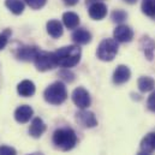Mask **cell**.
<instances>
[{
	"mask_svg": "<svg viewBox=\"0 0 155 155\" xmlns=\"http://www.w3.org/2000/svg\"><path fill=\"white\" fill-rule=\"evenodd\" d=\"M52 141L57 149L61 152H69L76 147L77 136L71 127H61V129H57L53 132Z\"/></svg>",
	"mask_w": 155,
	"mask_h": 155,
	"instance_id": "obj_1",
	"label": "cell"
},
{
	"mask_svg": "<svg viewBox=\"0 0 155 155\" xmlns=\"http://www.w3.org/2000/svg\"><path fill=\"white\" fill-rule=\"evenodd\" d=\"M58 66H61L64 69H70L76 66L82 55V51L78 46H65L59 48L58 51L54 52Z\"/></svg>",
	"mask_w": 155,
	"mask_h": 155,
	"instance_id": "obj_2",
	"label": "cell"
},
{
	"mask_svg": "<svg viewBox=\"0 0 155 155\" xmlns=\"http://www.w3.org/2000/svg\"><path fill=\"white\" fill-rule=\"evenodd\" d=\"M43 97L46 102L51 105H61L68 99L66 87L63 82H54L49 87L46 88L43 93Z\"/></svg>",
	"mask_w": 155,
	"mask_h": 155,
	"instance_id": "obj_3",
	"label": "cell"
},
{
	"mask_svg": "<svg viewBox=\"0 0 155 155\" xmlns=\"http://www.w3.org/2000/svg\"><path fill=\"white\" fill-rule=\"evenodd\" d=\"M118 42L114 39H105L100 42L96 55L102 61H112L118 53Z\"/></svg>",
	"mask_w": 155,
	"mask_h": 155,
	"instance_id": "obj_4",
	"label": "cell"
},
{
	"mask_svg": "<svg viewBox=\"0 0 155 155\" xmlns=\"http://www.w3.org/2000/svg\"><path fill=\"white\" fill-rule=\"evenodd\" d=\"M34 64H35L36 69L41 72L53 70L54 68L58 66L54 52H47V51H41V49L39 51V53L34 60Z\"/></svg>",
	"mask_w": 155,
	"mask_h": 155,
	"instance_id": "obj_5",
	"label": "cell"
},
{
	"mask_svg": "<svg viewBox=\"0 0 155 155\" xmlns=\"http://www.w3.org/2000/svg\"><path fill=\"white\" fill-rule=\"evenodd\" d=\"M72 101L74 104L77 106L79 110H87L90 104H91V99L90 95L88 93V90H85L83 87H78L72 91Z\"/></svg>",
	"mask_w": 155,
	"mask_h": 155,
	"instance_id": "obj_6",
	"label": "cell"
},
{
	"mask_svg": "<svg viewBox=\"0 0 155 155\" xmlns=\"http://www.w3.org/2000/svg\"><path fill=\"white\" fill-rule=\"evenodd\" d=\"M39 51L36 46H19L15 51V55L21 61H34Z\"/></svg>",
	"mask_w": 155,
	"mask_h": 155,
	"instance_id": "obj_7",
	"label": "cell"
},
{
	"mask_svg": "<svg viewBox=\"0 0 155 155\" xmlns=\"http://www.w3.org/2000/svg\"><path fill=\"white\" fill-rule=\"evenodd\" d=\"M76 121L82 127H85V129H91L97 125V119L95 114L87 110H81L76 113Z\"/></svg>",
	"mask_w": 155,
	"mask_h": 155,
	"instance_id": "obj_8",
	"label": "cell"
},
{
	"mask_svg": "<svg viewBox=\"0 0 155 155\" xmlns=\"http://www.w3.org/2000/svg\"><path fill=\"white\" fill-rule=\"evenodd\" d=\"M113 36H114V40H116L117 42L125 43V42H130L131 40L134 39V31L127 25L120 24V25H118L114 29Z\"/></svg>",
	"mask_w": 155,
	"mask_h": 155,
	"instance_id": "obj_9",
	"label": "cell"
},
{
	"mask_svg": "<svg viewBox=\"0 0 155 155\" xmlns=\"http://www.w3.org/2000/svg\"><path fill=\"white\" fill-rule=\"evenodd\" d=\"M106 15H107V6L104 2L97 1V2L90 4V6H89L90 18H93L95 21H101L106 17Z\"/></svg>",
	"mask_w": 155,
	"mask_h": 155,
	"instance_id": "obj_10",
	"label": "cell"
},
{
	"mask_svg": "<svg viewBox=\"0 0 155 155\" xmlns=\"http://www.w3.org/2000/svg\"><path fill=\"white\" fill-rule=\"evenodd\" d=\"M140 48L141 51L144 53L146 58L148 60H153L155 53V41L153 39H150L149 36L144 35L142 36L140 40Z\"/></svg>",
	"mask_w": 155,
	"mask_h": 155,
	"instance_id": "obj_11",
	"label": "cell"
},
{
	"mask_svg": "<svg viewBox=\"0 0 155 155\" xmlns=\"http://www.w3.org/2000/svg\"><path fill=\"white\" fill-rule=\"evenodd\" d=\"M33 114H34V111L30 106L22 105L15 111V119L21 124H25L33 118Z\"/></svg>",
	"mask_w": 155,
	"mask_h": 155,
	"instance_id": "obj_12",
	"label": "cell"
},
{
	"mask_svg": "<svg viewBox=\"0 0 155 155\" xmlns=\"http://www.w3.org/2000/svg\"><path fill=\"white\" fill-rule=\"evenodd\" d=\"M131 77V71L126 65H119L117 66L113 74V83L114 84H124L125 82H127Z\"/></svg>",
	"mask_w": 155,
	"mask_h": 155,
	"instance_id": "obj_13",
	"label": "cell"
},
{
	"mask_svg": "<svg viewBox=\"0 0 155 155\" xmlns=\"http://www.w3.org/2000/svg\"><path fill=\"white\" fill-rule=\"evenodd\" d=\"M46 131V124L41 118H34L30 127H29V135L34 138H40Z\"/></svg>",
	"mask_w": 155,
	"mask_h": 155,
	"instance_id": "obj_14",
	"label": "cell"
},
{
	"mask_svg": "<svg viewBox=\"0 0 155 155\" xmlns=\"http://www.w3.org/2000/svg\"><path fill=\"white\" fill-rule=\"evenodd\" d=\"M17 93L23 96V97H29L33 96L35 94V84L29 81V79H24L21 83H18L17 85Z\"/></svg>",
	"mask_w": 155,
	"mask_h": 155,
	"instance_id": "obj_15",
	"label": "cell"
},
{
	"mask_svg": "<svg viewBox=\"0 0 155 155\" xmlns=\"http://www.w3.org/2000/svg\"><path fill=\"white\" fill-rule=\"evenodd\" d=\"M72 40L77 45H87L91 41V34L84 29V28H78L72 33Z\"/></svg>",
	"mask_w": 155,
	"mask_h": 155,
	"instance_id": "obj_16",
	"label": "cell"
},
{
	"mask_svg": "<svg viewBox=\"0 0 155 155\" xmlns=\"http://www.w3.org/2000/svg\"><path fill=\"white\" fill-rule=\"evenodd\" d=\"M63 24L57 21V19H51L47 23V33L53 38V39H59L63 35Z\"/></svg>",
	"mask_w": 155,
	"mask_h": 155,
	"instance_id": "obj_17",
	"label": "cell"
},
{
	"mask_svg": "<svg viewBox=\"0 0 155 155\" xmlns=\"http://www.w3.org/2000/svg\"><path fill=\"white\" fill-rule=\"evenodd\" d=\"M63 23L68 29H76L79 25V17L75 12H65L63 15Z\"/></svg>",
	"mask_w": 155,
	"mask_h": 155,
	"instance_id": "obj_18",
	"label": "cell"
},
{
	"mask_svg": "<svg viewBox=\"0 0 155 155\" xmlns=\"http://www.w3.org/2000/svg\"><path fill=\"white\" fill-rule=\"evenodd\" d=\"M141 150L152 153L155 150V132H149L141 141Z\"/></svg>",
	"mask_w": 155,
	"mask_h": 155,
	"instance_id": "obj_19",
	"label": "cell"
},
{
	"mask_svg": "<svg viewBox=\"0 0 155 155\" xmlns=\"http://www.w3.org/2000/svg\"><path fill=\"white\" fill-rule=\"evenodd\" d=\"M138 89L142 91V93H147V91H150L155 88V81L152 77H148V76H142V77L138 78Z\"/></svg>",
	"mask_w": 155,
	"mask_h": 155,
	"instance_id": "obj_20",
	"label": "cell"
},
{
	"mask_svg": "<svg viewBox=\"0 0 155 155\" xmlns=\"http://www.w3.org/2000/svg\"><path fill=\"white\" fill-rule=\"evenodd\" d=\"M5 6L13 15H21L24 11V2L22 0H5Z\"/></svg>",
	"mask_w": 155,
	"mask_h": 155,
	"instance_id": "obj_21",
	"label": "cell"
},
{
	"mask_svg": "<svg viewBox=\"0 0 155 155\" xmlns=\"http://www.w3.org/2000/svg\"><path fill=\"white\" fill-rule=\"evenodd\" d=\"M141 8L146 16L155 18V0H142Z\"/></svg>",
	"mask_w": 155,
	"mask_h": 155,
	"instance_id": "obj_22",
	"label": "cell"
},
{
	"mask_svg": "<svg viewBox=\"0 0 155 155\" xmlns=\"http://www.w3.org/2000/svg\"><path fill=\"white\" fill-rule=\"evenodd\" d=\"M11 34H12L11 29H5L2 33H0V51H2L7 46L8 38L11 36Z\"/></svg>",
	"mask_w": 155,
	"mask_h": 155,
	"instance_id": "obj_23",
	"label": "cell"
},
{
	"mask_svg": "<svg viewBox=\"0 0 155 155\" xmlns=\"http://www.w3.org/2000/svg\"><path fill=\"white\" fill-rule=\"evenodd\" d=\"M112 21L113 22H116V23H121V22H124L125 19H126V17H127V15H126V12L125 11H123V10H116V11H113L112 12Z\"/></svg>",
	"mask_w": 155,
	"mask_h": 155,
	"instance_id": "obj_24",
	"label": "cell"
},
{
	"mask_svg": "<svg viewBox=\"0 0 155 155\" xmlns=\"http://www.w3.org/2000/svg\"><path fill=\"white\" fill-rule=\"evenodd\" d=\"M59 77H61V79H64L65 82L71 83V82L75 79V75H74L69 69H63V70L59 72Z\"/></svg>",
	"mask_w": 155,
	"mask_h": 155,
	"instance_id": "obj_25",
	"label": "cell"
},
{
	"mask_svg": "<svg viewBox=\"0 0 155 155\" xmlns=\"http://www.w3.org/2000/svg\"><path fill=\"white\" fill-rule=\"evenodd\" d=\"M24 1L34 10H39L41 7H43L47 2V0H24Z\"/></svg>",
	"mask_w": 155,
	"mask_h": 155,
	"instance_id": "obj_26",
	"label": "cell"
},
{
	"mask_svg": "<svg viewBox=\"0 0 155 155\" xmlns=\"http://www.w3.org/2000/svg\"><path fill=\"white\" fill-rule=\"evenodd\" d=\"M0 155H17L15 148L8 146H0Z\"/></svg>",
	"mask_w": 155,
	"mask_h": 155,
	"instance_id": "obj_27",
	"label": "cell"
},
{
	"mask_svg": "<svg viewBox=\"0 0 155 155\" xmlns=\"http://www.w3.org/2000/svg\"><path fill=\"white\" fill-rule=\"evenodd\" d=\"M147 107H148L152 112L155 113V90L149 95V97H148V100H147Z\"/></svg>",
	"mask_w": 155,
	"mask_h": 155,
	"instance_id": "obj_28",
	"label": "cell"
},
{
	"mask_svg": "<svg viewBox=\"0 0 155 155\" xmlns=\"http://www.w3.org/2000/svg\"><path fill=\"white\" fill-rule=\"evenodd\" d=\"M63 1H64V4L68 5V6H75L79 0H63Z\"/></svg>",
	"mask_w": 155,
	"mask_h": 155,
	"instance_id": "obj_29",
	"label": "cell"
},
{
	"mask_svg": "<svg viewBox=\"0 0 155 155\" xmlns=\"http://www.w3.org/2000/svg\"><path fill=\"white\" fill-rule=\"evenodd\" d=\"M137 155H150V154H149V153H147V152H143V150H141V152H140V153H138Z\"/></svg>",
	"mask_w": 155,
	"mask_h": 155,
	"instance_id": "obj_30",
	"label": "cell"
},
{
	"mask_svg": "<svg viewBox=\"0 0 155 155\" xmlns=\"http://www.w3.org/2000/svg\"><path fill=\"white\" fill-rule=\"evenodd\" d=\"M124 1H126L127 4H135L137 0H124Z\"/></svg>",
	"mask_w": 155,
	"mask_h": 155,
	"instance_id": "obj_31",
	"label": "cell"
},
{
	"mask_svg": "<svg viewBox=\"0 0 155 155\" xmlns=\"http://www.w3.org/2000/svg\"><path fill=\"white\" fill-rule=\"evenodd\" d=\"M97 1H100V0H87V2H90V4H93V2H97Z\"/></svg>",
	"mask_w": 155,
	"mask_h": 155,
	"instance_id": "obj_32",
	"label": "cell"
},
{
	"mask_svg": "<svg viewBox=\"0 0 155 155\" xmlns=\"http://www.w3.org/2000/svg\"><path fill=\"white\" fill-rule=\"evenodd\" d=\"M1 83H2V77H1V66H0V87H1Z\"/></svg>",
	"mask_w": 155,
	"mask_h": 155,
	"instance_id": "obj_33",
	"label": "cell"
},
{
	"mask_svg": "<svg viewBox=\"0 0 155 155\" xmlns=\"http://www.w3.org/2000/svg\"><path fill=\"white\" fill-rule=\"evenodd\" d=\"M28 155H43L42 153H33V154H28Z\"/></svg>",
	"mask_w": 155,
	"mask_h": 155,
	"instance_id": "obj_34",
	"label": "cell"
}]
</instances>
